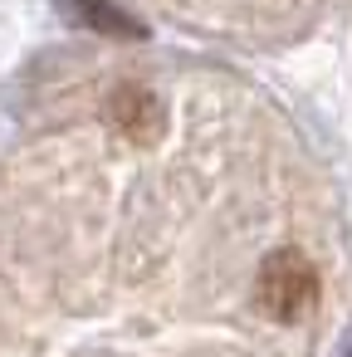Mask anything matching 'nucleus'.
<instances>
[{
  "label": "nucleus",
  "mask_w": 352,
  "mask_h": 357,
  "mask_svg": "<svg viewBox=\"0 0 352 357\" xmlns=\"http://www.w3.org/2000/svg\"><path fill=\"white\" fill-rule=\"evenodd\" d=\"M59 15L89 35H108V40H147V25L132 20L128 10H118L113 0H59Z\"/></svg>",
  "instance_id": "nucleus-3"
},
{
  "label": "nucleus",
  "mask_w": 352,
  "mask_h": 357,
  "mask_svg": "<svg viewBox=\"0 0 352 357\" xmlns=\"http://www.w3.org/2000/svg\"><path fill=\"white\" fill-rule=\"evenodd\" d=\"M103 113H108V123H113L128 142H137V147H152V142L162 137V128H167L162 98H157V93H147V89H137V84L113 89V93H108V103H103Z\"/></svg>",
  "instance_id": "nucleus-2"
},
{
  "label": "nucleus",
  "mask_w": 352,
  "mask_h": 357,
  "mask_svg": "<svg viewBox=\"0 0 352 357\" xmlns=\"http://www.w3.org/2000/svg\"><path fill=\"white\" fill-rule=\"evenodd\" d=\"M254 303H259V313H269L279 323L308 318V308L318 303V269L298 250L269 255L264 269H259V279H254Z\"/></svg>",
  "instance_id": "nucleus-1"
}]
</instances>
